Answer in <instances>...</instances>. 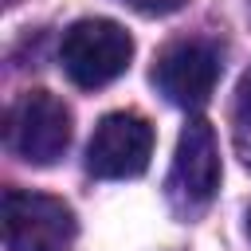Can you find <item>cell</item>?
I'll return each instance as SVG.
<instances>
[{
    "mask_svg": "<svg viewBox=\"0 0 251 251\" xmlns=\"http://www.w3.org/2000/svg\"><path fill=\"white\" fill-rule=\"evenodd\" d=\"M149 157H153V126L133 110H118L94 126L86 145V173L98 180L141 176L149 169Z\"/></svg>",
    "mask_w": 251,
    "mask_h": 251,
    "instance_id": "obj_5",
    "label": "cell"
},
{
    "mask_svg": "<svg viewBox=\"0 0 251 251\" xmlns=\"http://www.w3.org/2000/svg\"><path fill=\"white\" fill-rule=\"evenodd\" d=\"M247 235H251V212H247Z\"/></svg>",
    "mask_w": 251,
    "mask_h": 251,
    "instance_id": "obj_9",
    "label": "cell"
},
{
    "mask_svg": "<svg viewBox=\"0 0 251 251\" xmlns=\"http://www.w3.org/2000/svg\"><path fill=\"white\" fill-rule=\"evenodd\" d=\"M220 145H216V129L204 118H188V126L176 137V153H173V169L165 180V196L169 208L176 216H196L212 204V196L220 192Z\"/></svg>",
    "mask_w": 251,
    "mask_h": 251,
    "instance_id": "obj_2",
    "label": "cell"
},
{
    "mask_svg": "<svg viewBox=\"0 0 251 251\" xmlns=\"http://www.w3.org/2000/svg\"><path fill=\"white\" fill-rule=\"evenodd\" d=\"M231 141L239 161L251 169V67L243 71L239 86H235V106H231Z\"/></svg>",
    "mask_w": 251,
    "mask_h": 251,
    "instance_id": "obj_7",
    "label": "cell"
},
{
    "mask_svg": "<svg viewBox=\"0 0 251 251\" xmlns=\"http://www.w3.org/2000/svg\"><path fill=\"white\" fill-rule=\"evenodd\" d=\"M67 145H71V106L51 90L20 94V102L8 110V149L27 165L47 169L67 153Z\"/></svg>",
    "mask_w": 251,
    "mask_h": 251,
    "instance_id": "obj_3",
    "label": "cell"
},
{
    "mask_svg": "<svg viewBox=\"0 0 251 251\" xmlns=\"http://www.w3.org/2000/svg\"><path fill=\"white\" fill-rule=\"evenodd\" d=\"M126 8L141 12V16H169L176 8H184V0H122Z\"/></svg>",
    "mask_w": 251,
    "mask_h": 251,
    "instance_id": "obj_8",
    "label": "cell"
},
{
    "mask_svg": "<svg viewBox=\"0 0 251 251\" xmlns=\"http://www.w3.org/2000/svg\"><path fill=\"white\" fill-rule=\"evenodd\" d=\"M78 220L59 196L8 188L4 192V243L8 251H71Z\"/></svg>",
    "mask_w": 251,
    "mask_h": 251,
    "instance_id": "obj_4",
    "label": "cell"
},
{
    "mask_svg": "<svg viewBox=\"0 0 251 251\" xmlns=\"http://www.w3.org/2000/svg\"><path fill=\"white\" fill-rule=\"evenodd\" d=\"M129 59H133V35L122 24L102 20V16L71 24L59 43V63L67 78L82 90H98L114 82L118 75L129 71Z\"/></svg>",
    "mask_w": 251,
    "mask_h": 251,
    "instance_id": "obj_1",
    "label": "cell"
},
{
    "mask_svg": "<svg viewBox=\"0 0 251 251\" xmlns=\"http://www.w3.org/2000/svg\"><path fill=\"white\" fill-rule=\"evenodd\" d=\"M153 86L180 110H200L220 82V47L208 39H176L153 63Z\"/></svg>",
    "mask_w": 251,
    "mask_h": 251,
    "instance_id": "obj_6",
    "label": "cell"
}]
</instances>
